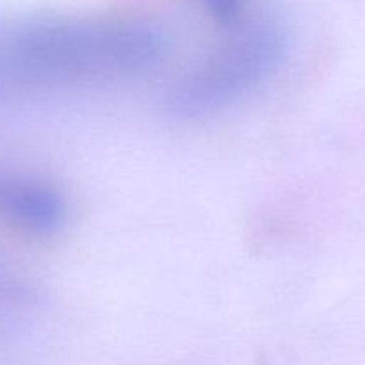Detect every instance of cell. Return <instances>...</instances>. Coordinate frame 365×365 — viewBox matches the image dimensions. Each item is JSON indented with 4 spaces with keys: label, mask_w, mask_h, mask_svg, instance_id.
<instances>
[{
    "label": "cell",
    "mask_w": 365,
    "mask_h": 365,
    "mask_svg": "<svg viewBox=\"0 0 365 365\" xmlns=\"http://www.w3.org/2000/svg\"><path fill=\"white\" fill-rule=\"evenodd\" d=\"M153 29L121 20H36L11 32L4 50L14 84L56 89L139 78L159 64Z\"/></svg>",
    "instance_id": "6da1fadb"
},
{
    "label": "cell",
    "mask_w": 365,
    "mask_h": 365,
    "mask_svg": "<svg viewBox=\"0 0 365 365\" xmlns=\"http://www.w3.org/2000/svg\"><path fill=\"white\" fill-rule=\"evenodd\" d=\"M280 41L266 31L252 32L214 56L173 93L171 109L184 118L212 114L248 95L277 68Z\"/></svg>",
    "instance_id": "7a4b0ae2"
},
{
    "label": "cell",
    "mask_w": 365,
    "mask_h": 365,
    "mask_svg": "<svg viewBox=\"0 0 365 365\" xmlns=\"http://www.w3.org/2000/svg\"><path fill=\"white\" fill-rule=\"evenodd\" d=\"M59 187L34 175L0 168V223L34 239H48L66 225Z\"/></svg>",
    "instance_id": "3957f363"
},
{
    "label": "cell",
    "mask_w": 365,
    "mask_h": 365,
    "mask_svg": "<svg viewBox=\"0 0 365 365\" xmlns=\"http://www.w3.org/2000/svg\"><path fill=\"white\" fill-rule=\"evenodd\" d=\"M205 2L217 18L228 21V20H234V18L237 16L241 0H205Z\"/></svg>",
    "instance_id": "277c9868"
}]
</instances>
